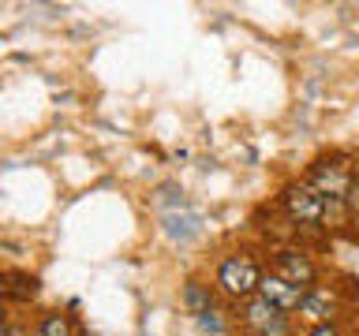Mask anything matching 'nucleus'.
I'll return each mask as SVG.
<instances>
[{
  "label": "nucleus",
  "mask_w": 359,
  "mask_h": 336,
  "mask_svg": "<svg viewBox=\"0 0 359 336\" xmlns=\"http://www.w3.org/2000/svg\"><path fill=\"white\" fill-rule=\"evenodd\" d=\"M4 276H8V299L30 302L38 295V276H27V273H4Z\"/></svg>",
  "instance_id": "f8f14e48"
},
{
  "label": "nucleus",
  "mask_w": 359,
  "mask_h": 336,
  "mask_svg": "<svg viewBox=\"0 0 359 336\" xmlns=\"http://www.w3.org/2000/svg\"><path fill=\"white\" fill-rule=\"evenodd\" d=\"M157 228H161V235L172 246H191L202 235V217L191 213L187 206H176V209H165L157 217Z\"/></svg>",
  "instance_id": "423d86ee"
},
{
  "label": "nucleus",
  "mask_w": 359,
  "mask_h": 336,
  "mask_svg": "<svg viewBox=\"0 0 359 336\" xmlns=\"http://www.w3.org/2000/svg\"><path fill=\"white\" fill-rule=\"evenodd\" d=\"M341 206H344V213H348V217H355V220H359V168H355L352 183H348V190H344Z\"/></svg>",
  "instance_id": "ddd939ff"
},
{
  "label": "nucleus",
  "mask_w": 359,
  "mask_h": 336,
  "mask_svg": "<svg viewBox=\"0 0 359 336\" xmlns=\"http://www.w3.org/2000/svg\"><path fill=\"white\" fill-rule=\"evenodd\" d=\"M307 291H299V288H292L288 280H280L277 273H262V280H258V299H266L269 307H277L280 314H292L296 318V310H299V302Z\"/></svg>",
  "instance_id": "1a4fd4ad"
},
{
  "label": "nucleus",
  "mask_w": 359,
  "mask_h": 336,
  "mask_svg": "<svg viewBox=\"0 0 359 336\" xmlns=\"http://www.w3.org/2000/svg\"><path fill=\"white\" fill-rule=\"evenodd\" d=\"M277 206L296 228H325V198L307 183V179H288V183H280Z\"/></svg>",
  "instance_id": "20e7f679"
},
{
  "label": "nucleus",
  "mask_w": 359,
  "mask_h": 336,
  "mask_svg": "<svg viewBox=\"0 0 359 336\" xmlns=\"http://www.w3.org/2000/svg\"><path fill=\"white\" fill-rule=\"evenodd\" d=\"M232 321L243 336H299V321L292 314H280L277 307H269L266 299H247L240 307H229Z\"/></svg>",
  "instance_id": "f03ea898"
},
{
  "label": "nucleus",
  "mask_w": 359,
  "mask_h": 336,
  "mask_svg": "<svg viewBox=\"0 0 359 336\" xmlns=\"http://www.w3.org/2000/svg\"><path fill=\"white\" fill-rule=\"evenodd\" d=\"M180 307H184V314H191V318H198V314H206L213 307H221V295L217 288H213L210 276H187L184 284H180Z\"/></svg>",
  "instance_id": "6e6552de"
},
{
  "label": "nucleus",
  "mask_w": 359,
  "mask_h": 336,
  "mask_svg": "<svg viewBox=\"0 0 359 336\" xmlns=\"http://www.w3.org/2000/svg\"><path fill=\"white\" fill-rule=\"evenodd\" d=\"M299 336H348V332L341 329V321H325V325H307Z\"/></svg>",
  "instance_id": "4468645a"
},
{
  "label": "nucleus",
  "mask_w": 359,
  "mask_h": 336,
  "mask_svg": "<svg viewBox=\"0 0 359 336\" xmlns=\"http://www.w3.org/2000/svg\"><path fill=\"white\" fill-rule=\"evenodd\" d=\"M11 318H15V314H11L4 302H0V336H8V329H11Z\"/></svg>",
  "instance_id": "2eb2a0df"
},
{
  "label": "nucleus",
  "mask_w": 359,
  "mask_h": 336,
  "mask_svg": "<svg viewBox=\"0 0 359 336\" xmlns=\"http://www.w3.org/2000/svg\"><path fill=\"white\" fill-rule=\"evenodd\" d=\"M266 269H269V273H277L280 280H288V284L299 288V291L318 288V280H322V269H318V262H314V254L307 251V246H299V243L273 246Z\"/></svg>",
  "instance_id": "39448f33"
},
{
  "label": "nucleus",
  "mask_w": 359,
  "mask_h": 336,
  "mask_svg": "<svg viewBox=\"0 0 359 336\" xmlns=\"http://www.w3.org/2000/svg\"><path fill=\"white\" fill-rule=\"evenodd\" d=\"M262 273H266V262L258 258L255 246H232V251L213 258L210 280H213V288H217L224 307H240V302L258 295Z\"/></svg>",
  "instance_id": "f257e3e1"
},
{
  "label": "nucleus",
  "mask_w": 359,
  "mask_h": 336,
  "mask_svg": "<svg viewBox=\"0 0 359 336\" xmlns=\"http://www.w3.org/2000/svg\"><path fill=\"white\" fill-rule=\"evenodd\" d=\"M83 336H90V332H83Z\"/></svg>",
  "instance_id": "dca6fc26"
},
{
  "label": "nucleus",
  "mask_w": 359,
  "mask_h": 336,
  "mask_svg": "<svg viewBox=\"0 0 359 336\" xmlns=\"http://www.w3.org/2000/svg\"><path fill=\"white\" fill-rule=\"evenodd\" d=\"M195 329H198V336H232V332H236L232 310L221 302V307L198 314V318H195Z\"/></svg>",
  "instance_id": "9b49d317"
},
{
  "label": "nucleus",
  "mask_w": 359,
  "mask_h": 336,
  "mask_svg": "<svg viewBox=\"0 0 359 336\" xmlns=\"http://www.w3.org/2000/svg\"><path fill=\"white\" fill-rule=\"evenodd\" d=\"M352 176H355V157L333 150V153H318V157H314V161L307 164V176H303V179H307V183L318 190L325 202H341L348 183H352Z\"/></svg>",
  "instance_id": "7ed1b4c3"
},
{
  "label": "nucleus",
  "mask_w": 359,
  "mask_h": 336,
  "mask_svg": "<svg viewBox=\"0 0 359 336\" xmlns=\"http://www.w3.org/2000/svg\"><path fill=\"white\" fill-rule=\"evenodd\" d=\"M341 318V299H337L333 288H311L307 295H303L299 310H296V321H307V325H325V321H337Z\"/></svg>",
  "instance_id": "0eeeda50"
},
{
  "label": "nucleus",
  "mask_w": 359,
  "mask_h": 336,
  "mask_svg": "<svg viewBox=\"0 0 359 336\" xmlns=\"http://www.w3.org/2000/svg\"><path fill=\"white\" fill-rule=\"evenodd\" d=\"M30 336H83V325H79L72 310L53 307L30 321Z\"/></svg>",
  "instance_id": "9d476101"
}]
</instances>
